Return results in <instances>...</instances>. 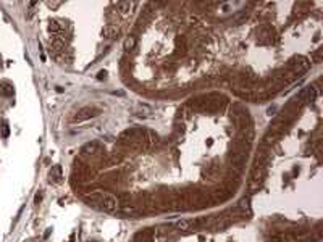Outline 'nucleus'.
Segmentation results:
<instances>
[{"label":"nucleus","mask_w":323,"mask_h":242,"mask_svg":"<svg viewBox=\"0 0 323 242\" xmlns=\"http://www.w3.org/2000/svg\"><path fill=\"white\" fill-rule=\"evenodd\" d=\"M47 5H49V7H58L60 2H53V3L52 2H47Z\"/></svg>","instance_id":"1a4fd4ad"},{"label":"nucleus","mask_w":323,"mask_h":242,"mask_svg":"<svg viewBox=\"0 0 323 242\" xmlns=\"http://www.w3.org/2000/svg\"><path fill=\"white\" fill-rule=\"evenodd\" d=\"M91 199H99V203L102 205V208L105 210V212H116L118 210V199L115 197V195L112 194H107V192H95L91 195Z\"/></svg>","instance_id":"f257e3e1"},{"label":"nucleus","mask_w":323,"mask_h":242,"mask_svg":"<svg viewBox=\"0 0 323 242\" xmlns=\"http://www.w3.org/2000/svg\"><path fill=\"white\" fill-rule=\"evenodd\" d=\"M275 110H276L275 107H270V108H268V115H273V111H275Z\"/></svg>","instance_id":"9b49d317"},{"label":"nucleus","mask_w":323,"mask_h":242,"mask_svg":"<svg viewBox=\"0 0 323 242\" xmlns=\"http://www.w3.org/2000/svg\"><path fill=\"white\" fill-rule=\"evenodd\" d=\"M116 7L120 8V13H128V12H129V8L132 7V3H129V2H118Z\"/></svg>","instance_id":"7ed1b4c3"},{"label":"nucleus","mask_w":323,"mask_h":242,"mask_svg":"<svg viewBox=\"0 0 323 242\" xmlns=\"http://www.w3.org/2000/svg\"><path fill=\"white\" fill-rule=\"evenodd\" d=\"M95 148H97L95 144H86V145H83V148H81V152H84V153H91V152H94Z\"/></svg>","instance_id":"20e7f679"},{"label":"nucleus","mask_w":323,"mask_h":242,"mask_svg":"<svg viewBox=\"0 0 323 242\" xmlns=\"http://www.w3.org/2000/svg\"><path fill=\"white\" fill-rule=\"evenodd\" d=\"M105 78H107V71H104V70L99 71V76H97V79L102 81V79H105Z\"/></svg>","instance_id":"6e6552de"},{"label":"nucleus","mask_w":323,"mask_h":242,"mask_svg":"<svg viewBox=\"0 0 323 242\" xmlns=\"http://www.w3.org/2000/svg\"><path fill=\"white\" fill-rule=\"evenodd\" d=\"M194 224H196V220H179V221H176V223H175V226H176L178 229H181V231L191 229Z\"/></svg>","instance_id":"f03ea898"},{"label":"nucleus","mask_w":323,"mask_h":242,"mask_svg":"<svg viewBox=\"0 0 323 242\" xmlns=\"http://www.w3.org/2000/svg\"><path fill=\"white\" fill-rule=\"evenodd\" d=\"M40 199H42V195H40V194L36 195V203H39V202H40Z\"/></svg>","instance_id":"9d476101"},{"label":"nucleus","mask_w":323,"mask_h":242,"mask_svg":"<svg viewBox=\"0 0 323 242\" xmlns=\"http://www.w3.org/2000/svg\"><path fill=\"white\" fill-rule=\"evenodd\" d=\"M0 92L5 94V95H12L13 94V87H10V86H0Z\"/></svg>","instance_id":"423d86ee"},{"label":"nucleus","mask_w":323,"mask_h":242,"mask_svg":"<svg viewBox=\"0 0 323 242\" xmlns=\"http://www.w3.org/2000/svg\"><path fill=\"white\" fill-rule=\"evenodd\" d=\"M136 45V40H134V37H128L126 40H125V49L126 50H131L132 47Z\"/></svg>","instance_id":"39448f33"},{"label":"nucleus","mask_w":323,"mask_h":242,"mask_svg":"<svg viewBox=\"0 0 323 242\" xmlns=\"http://www.w3.org/2000/svg\"><path fill=\"white\" fill-rule=\"evenodd\" d=\"M49 31H50V32H58V31H60V26H58V24L55 23V21H50V24H49Z\"/></svg>","instance_id":"0eeeda50"}]
</instances>
